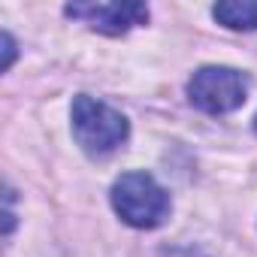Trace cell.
<instances>
[{
  "mask_svg": "<svg viewBox=\"0 0 257 257\" xmlns=\"http://www.w3.org/2000/svg\"><path fill=\"white\" fill-rule=\"evenodd\" d=\"M112 206L124 224L152 230L170 215V194L149 173H124L112 185Z\"/></svg>",
  "mask_w": 257,
  "mask_h": 257,
  "instance_id": "cell-1",
  "label": "cell"
},
{
  "mask_svg": "<svg viewBox=\"0 0 257 257\" xmlns=\"http://www.w3.org/2000/svg\"><path fill=\"white\" fill-rule=\"evenodd\" d=\"M73 134L88 155H109L127 140L131 127L127 118L109 103L79 94L73 100Z\"/></svg>",
  "mask_w": 257,
  "mask_h": 257,
  "instance_id": "cell-2",
  "label": "cell"
},
{
  "mask_svg": "<svg viewBox=\"0 0 257 257\" xmlns=\"http://www.w3.org/2000/svg\"><path fill=\"white\" fill-rule=\"evenodd\" d=\"M188 97L197 109L209 115H224L245 103L248 79L230 67H203L188 82Z\"/></svg>",
  "mask_w": 257,
  "mask_h": 257,
  "instance_id": "cell-3",
  "label": "cell"
},
{
  "mask_svg": "<svg viewBox=\"0 0 257 257\" xmlns=\"http://www.w3.org/2000/svg\"><path fill=\"white\" fill-rule=\"evenodd\" d=\"M67 16L91 25L100 34H112V37L127 34L131 28L149 22V10L143 4H134V0L131 4H70Z\"/></svg>",
  "mask_w": 257,
  "mask_h": 257,
  "instance_id": "cell-4",
  "label": "cell"
},
{
  "mask_svg": "<svg viewBox=\"0 0 257 257\" xmlns=\"http://www.w3.org/2000/svg\"><path fill=\"white\" fill-rule=\"evenodd\" d=\"M212 16L230 31H254L257 28V4L254 0H224L212 10Z\"/></svg>",
  "mask_w": 257,
  "mask_h": 257,
  "instance_id": "cell-5",
  "label": "cell"
},
{
  "mask_svg": "<svg viewBox=\"0 0 257 257\" xmlns=\"http://www.w3.org/2000/svg\"><path fill=\"white\" fill-rule=\"evenodd\" d=\"M4 46H7V64L4 67H10L13 64V55H16V46H13V37L10 34H4Z\"/></svg>",
  "mask_w": 257,
  "mask_h": 257,
  "instance_id": "cell-6",
  "label": "cell"
},
{
  "mask_svg": "<svg viewBox=\"0 0 257 257\" xmlns=\"http://www.w3.org/2000/svg\"><path fill=\"white\" fill-rule=\"evenodd\" d=\"M254 131H257V118H254Z\"/></svg>",
  "mask_w": 257,
  "mask_h": 257,
  "instance_id": "cell-7",
  "label": "cell"
}]
</instances>
